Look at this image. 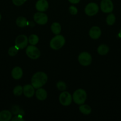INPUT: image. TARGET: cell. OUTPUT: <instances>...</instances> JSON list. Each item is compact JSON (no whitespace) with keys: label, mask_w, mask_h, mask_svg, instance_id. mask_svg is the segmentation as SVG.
<instances>
[{"label":"cell","mask_w":121,"mask_h":121,"mask_svg":"<svg viewBox=\"0 0 121 121\" xmlns=\"http://www.w3.org/2000/svg\"><path fill=\"white\" fill-rule=\"evenodd\" d=\"M47 80V76L44 72H39L32 76V85L34 89L40 88L45 85Z\"/></svg>","instance_id":"1"},{"label":"cell","mask_w":121,"mask_h":121,"mask_svg":"<svg viewBox=\"0 0 121 121\" xmlns=\"http://www.w3.org/2000/svg\"><path fill=\"white\" fill-rule=\"evenodd\" d=\"M51 30L56 35H58L61 31V26L58 22H53L51 26Z\"/></svg>","instance_id":"17"},{"label":"cell","mask_w":121,"mask_h":121,"mask_svg":"<svg viewBox=\"0 0 121 121\" xmlns=\"http://www.w3.org/2000/svg\"><path fill=\"white\" fill-rule=\"evenodd\" d=\"M69 2H70L72 4H78V2L80 1V0H68Z\"/></svg>","instance_id":"30"},{"label":"cell","mask_w":121,"mask_h":121,"mask_svg":"<svg viewBox=\"0 0 121 121\" xmlns=\"http://www.w3.org/2000/svg\"><path fill=\"white\" fill-rule=\"evenodd\" d=\"M23 92V88L21 86H17L13 90V93L15 96H20Z\"/></svg>","instance_id":"24"},{"label":"cell","mask_w":121,"mask_h":121,"mask_svg":"<svg viewBox=\"0 0 121 121\" xmlns=\"http://www.w3.org/2000/svg\"><path fill=\"white\" fill-rule=\"evenodd\" d=\"M27 0H13V3L16 6H20L23 4Z\"/></svg>","instance_id":"28"},{"label":"cell","mask_w":121,"mask_h":121,"mask_svg":"<svg viewBox=\"0 0 121 121\" xmlns=\"http://www.w3.org/2000/svg\"><path fill=\"white\" fill-rule=\"evenodd\" d=\"M78 60L82 66H87L91 64L92 57L91 55L87 52H83L78 56Z\"/></svg>","instance_id":"5"},{"label":"cell","mask_w":121,"mask_h":121,"mask_svg":"<svg viewBox=\"0 0 121 121\" xmlns=\"http://www.w3.org/2000/svg\"><path fill=\"white\" fill-rule=\"evenodd\" d=\"M16 24L20 27H25L27 25V21L23 17H20L16 20Z\"/></svg>","instance_id":"20"},{"label":"cell","mask_w":121,"mask_h":121,"mask_svg":"<svg viewBox=\"0 0 121 121\" xmlns=\"http://www.w3.org/2000/svg\"><path fill=\"white\" fill-rule=\"evenodd\" d=\"M34 21L40 25H44L47 23L48 17L47 15L42 12L36 13L33 17Z\"/></svg>","instance_id":"10"},{"label":"cell","mask_w":121,"mask_h":121,"mask_svg":"<svg viewBox=\"0 0 121 121\" xmlns=\"http://www.w3.org/2000/svg\"><path fill=\"white\" fill-rule=\"evenodd\" d=\"M115 20H116V18H115V15L112 13L109 14L106 18V22L109 26L114 24V23L115 22Z\"/></svg>","instance_id":"22"},{"label":"cell","mask_w":121,"mask_h":121,"mask_svg":"<svg viewBox=\"0 0 121 121\" xmlns=\"http://www.w3.org/2000/svg\"><path fill=\"white\" fill-rule=\"evenodd\" d=\"M11 120L12 121H24V119L23 118V115H18L17 116L13 118Z\"/></svg>","instance_id":"29"},{"label":"cell","mask_w":121,"mask_h":121,"mask_svg":"<svg viewBox=\"0 0 121 121\" xmlns=\"http://www.w3.org/2000/svg\"><path fill=\"white\" fill-rule=\"evenodd\" d=\"M59 102L64 106H68L72 102V98L71 94L68 92H63L59 96Z\"/></svg>","instance_id":"7"},{"label":"cell","mask_w":121,"mask_h":121,"mask_svg":"<svg viewBox=\"0 0 121 121\" xmlns=\"http://www.w3.org/2000/svg\"><path fill=\"white\" fill-rule=\"evenodd\" d=\"M36 98L40 100H44L47 98V92L44 89L39 88L36 92Z\"/></svg>","instance_id":"16"},{"label":"cell","mask_w":121,"mask_h":121,"mask_svg":"<svg viewBox=\"0 0 121 121\" xmlns=\"http://www.w3.org/2000/svg\"><path fill=\"white\" fill-rule=\"evenodd\" d=\"M100 8L103 13H112L113 10V4L111 0H102L100 3Z\"/></svg>","instance_id":"8"},{"label":"cell","mask_w":121,"mask_h":121,"mask_svg":"<svg viewBox=\"0 0 121 121\" xmlns=\"http://www.w3.org/2000/svg\"><path fill=\"white\" fill-rule=\"evenodd\" d=\"M101 34H102V31H101L100 28L97 26L92 27L90 28V31H89V35L90 37L94 40L98 39L100 37Z\"/></svg>","instance_id":"12"},{"label":"cell","mask_w":121,"mask_h":121,"mask_svg":"<svg viewBox=\"0 0 121 121\" xmlns=\"http://www.w3.org/2000/svg\"><path fill=\"white\" fill-rule=\"evenodd\" d=\"M26 53L28 57L33 60L38 59L40 55V52L39 50L33 45L27 46Z\"/></svg>","instance_id":"4"},{"label":"cell","mask_w":121,"mask_h":121,"mask_svg":"<svg viewBox=\"0 0 121 121\" xmlns=\"http://www.w3.org/2000/svg\"><path fill=\"white\" fill-rule=\"evenodd\" d=\"M98 6L94 2H91L87 5L85 8V13L88 16H93L98 12Z\"/></svg>","instance_id":"9"},{"label":"cell","mask_w":121,"mask_h":121,"mask_svg":"<svg viewBox=\"0 0 121 121\" xmlns=\"http://www.w3.org/2000/svg\"><path fill=\"white\" fill-rule=\"evenodd\" d=\"M1 15L0 14V21H1Z\"/></svg>","instance_id":"32"},{"label":"cell","mask_w":121,"mask_h":121,"mask_svg":"<svg viewBox=\"0 0 121 121\" xmlns=\"http://www.w3.org/2000/svg\"><path fill=\"white\" fill-rule=\"evenodd\" d=\"M12 113L14 115H20V113H22V112H23V111H21L20 109V108H19V106H13L11 109ZM21 115H23L21 114Z\"/></svg>","instance_id":"26"},{"label":"cell","mask_w":121,"mask_h":121,"mask_svg":"<svg viewBox=\"0 0 121 121\" xmlns=\"http://www.w3.org/2000/svg\"><path fill=\"white\" fill-rule=\"evenodd\" d=\"M69 11H70V14H72V15H76L78 13L77 8L74 6H70V8H69Z\"/></svg>","instance_id":"27"},{"label":"cell","mask_w":121,"mask_h":121,"mask_svg":"<svg viewBox=\"0 0 121 121\" xmlns=\"http://www.w3.org/2000/svg\"><path fill=\"white\" fill-rule=\"evenodd\" d=\"M79 111L84 115H88L91 112V108L87 105H83L82 104V105L79 106Z\"/></svg>","instance_id":"19"},{"label":"cell","mask_w":121,"mask_h":121,"mask_svg":"<svg viewBox=\"0 0 121 121\" xmlns=\"http://www.w3.org/2000/svg\"><path fill=\"white\" fill-rule=\"evenodd\" d=\"M72 99L75 104L78 105H82L85 102L87 99L86 92L82 89H77L74 93Z\"/></svg>","instance_id":"2"},{"label":"cell","mask_w":121,"mask_h":121,"mask_svg":"<svg viewBox=\"0 0 121 121\" xmlns=\"http://www.w3.org/2000/svg\"><path fill=\"white\" fill-rule=\"evenodd\" d=\"M56 86L58 89L60 91H64L66 89V86L65 82L62 81H59L57 83Z\"/></svg>","instance_id":"25"},{"label":"cell","mask_w":121,"mask_h":121,"mask_svg":"<svg viewBox=\"0 0 121 121\" xmlns=\"http://www.w3.org/2000/svg\"><path fill=\"white\" fill-rule=\"evenodd\" d=\"M49 7V4L46 0H39L36 4V8L39 12H45Z\"/></svg>","instance_id":"11"},{"label":"cell","mask_w":121,"mask_h":121,"mask_svg":"<svg viewBox=\"0 0 121 121\" xmlns=\"http://www.w3.org/2000/svg\"><path fill=\"white\" fill-rule=\"evenodd\" d=\"M28 41L27 36L24 34H21L19 35L15 39V46H16L19 49H23L27 46Z\"/></svg>","instance_id":"6"},{"label":"cell","mask_w":121,"mask_h":121,"mask_svg":"<svg viewBox=\"0 0 121 121\" xmlns=\"http://www.w3.org/2000/svg\"><path fill=\"white\" fill-rule=\"evenodd\" d=\"M119 36L120 37H121V30H120L119 33Z\"/></svg>","instance_id":"31"},{"label":"cell","mask_w":121,"mask_h":121,"mask_svg":"<svg viewBox=\"0 0 121 121\" xmlns=\"http://www.w3.org/2000/svg\"><path fill=\"white\" fill-rule=\"evenodd\" d=\"M23 72L20 67H15L12 70V77L15 80H19L21 79V77L23 76Z\"/></svg>","instance_id":"14"},{"label":"cell","mask_w":121,"mask_h":121,"mask_svg":"<svg viewBox=\"0 0 121 121\" xmlns=\"http://www.w3.org/2000/svg\"><path fill=\"white\" fill-rule=\"evenodd\" d=\"M109 48L105 44H102L97 48V52L100 55H106L109 52Z\"/></svg>","instance_id":"18"},{"label":"cell","mask_w":121,"mask_h":121,"mask_svg":"<svg viewBox=\"0 0 121 121\" xmlns=\"http://www.w3.org/2000/svg\"><path fill=\"white\" fill-rule=\"evenodd\" d=\"M12 113L7 110L0 112V121H9L11 119Z\"/></svg>","instance_id":"15"},{"label":"cell","mask_w":121,"mask_h":121,"mask_svg":"<svg viewBox=\"0 0 121 121\" xmlns=\"http://www.w3.org/2000/svg\"><path fill=\"white\" fill-rule=\"evenodd\" d=\"M28 42L30 43L31 45H33V46H35L36 44L38 43L39 42V37H37V35H36V34H32V35H30L29 38L28 39Z\"/></svg>","instance_id":"21"},{"label":"cell","mask_w":121,"mask_h":121,"mask_svg":"<svg viewBox=\"0 0 121 121\" xmlns=\"http://www.w3.org/2000/svg\"><path fill=\"white\" fill-rule=\"evenodd\" d=\"M65 43V39L62 35H57L51 40L50 42V46L53 50L60 49L64 46Z\"/></svg>","instance_id":"3"},{"label":"cell","mask_w":121,"mask_h":121,"mask_svg":"<svg viewBox=\"0 0 121 121\" xmlns=\"http://www.w3.org/2000/svg\"><path fill=\"white\" fill-rule=\"evenodd\" d=\"M19 50V48L16 46H12L8 49V53L10 56H14L17 54Z\"/></svg>","instance_id":"23"},{"label":"cell","mask_w":121,"mask_h":121,"mask_svg":"<svg viewBox=\"0 0 121 121\" xmlns=\"http://www.w3.org/2000/svg\"><path fill=\"white\" fill-rule=\"evenodd\" d=\"M34 93V88L32 85H27L23 87V93L27 98H32Z\"/></svg>","instance_id":"13"}]
</instances>
